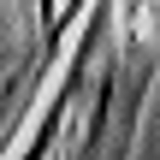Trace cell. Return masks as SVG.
Instances as JSON below:
<instances>
[{
	"instance_id": "1",
	"label": "cell",
	"mask_w": 160,
	"mask_h": 160,
	"mask_svg": "<svg viewBox=\"0 0 160 160\" xmlns=\"http://www.w3.org/2000/svg\"><path fill=\"white\" fill-rule=\"evenodd\" d=\"M113 6H119V0H95V18H77V48H71V59H59V83H53V95H48L42 119H36V131H30L24 154H48V148H53V137H59L65 113L77 107V95H83L89 71H95V53L107 48V24H113Z\"/></svg>"
},
{
	"instance_id": "3",
	"label": "cell",
	"mask_w": 160,
	"mask_h": 160,
	"mask_svg": "<svg viewBox=\"0 0 160 160\" xmlns=\"http://www.w3.org/2000/svg\"><path fill=\"white\" fill-rule=\"evenodd\" d=\"M0 65H6V48H0Z\"/></svg>"
},
{
	"instance_id": "2",
	"label": "cell",
	"mask_w": 160,
	"mask_h": 160,
	"mask_svg": "<svg viewBox=\"0 0 160 160\" xmlns=\"http://www.w3.org/2000/svg\"><path fill=\"white\" fill-rule=\"evenodd\" d=\"M30 12H36V30H42V24H48V18L59 12V0H30Z\"/></svg>"
}]
</instances>
